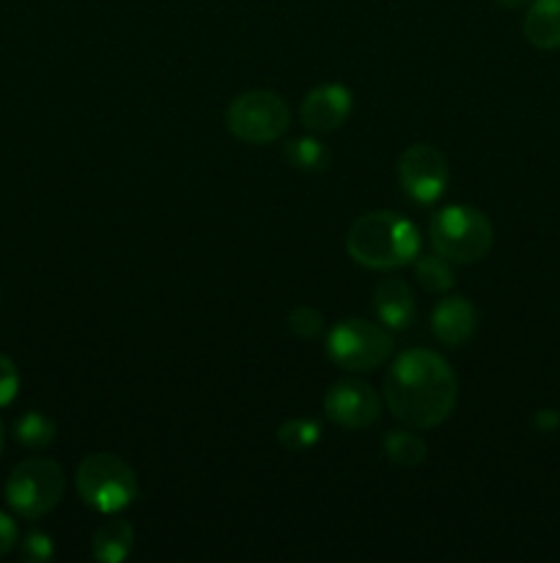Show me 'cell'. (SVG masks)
Returning a JSON list of instances; mask_svg holds the SVG:
<instances>
[{
	"instance_id": "obj_20",
	"label": "cell",
	"mask_w": 560,
	"mask_h": 563,
	"mask_svg": "<svg viewBox=\"0 0 560 563\" xmlns=\"http://www.w3.org/2000/svg\"><path fill=\"white\" fill-rule=\"evenodd\" d=\"M289 330L302 341H316L324 333V317L311 306H300L289 313Z\"/></svg>"
},
{
	"instance_id": "obj_14",
	"label": "cell",
	"mask_w": 560,
	"mask_h": 563,
	"mask_svg": "<svg viewBox=\"0 0 560 563\" xmlns=\"http://www.w3.org/2000/svg\"><path fill=\"white\" fill-rule=\"evenodd\" d=\"M135 548V528L126 520H108L93 533L91 553L99 563H121Z\"/></svg>"
},
{
	"instance_id": "obj_4",
	"label": "cell",
	"mask_w": 560,
	"mask_h": 563,
	"mask_svg": "<svg viewBox=\"0 0 560 563\" xmlns=\"http://www.w3.org/2000/svg\"><path fill=\"white\" fill-rule=\"evenodd\" d=\"M82 504L99 515H119L137 498V478L132 467L115 454H91L80 462L75 476Z\"/></svg>"
},
{
	"instance_id": "obj_18",
	"label": "cell",
	"mask_w": 560,
	"mask_h": 563,
	"mask_svg": "<svg viewBox=\"0 0 560 563\" xmlns=\"http://www.w3.org/2000/svg\"><path fill=\"white\" fill-rule=\"evenodd\" d=\"M14 438L16 443L25 445V449L44 451L53 445L55 423L49 421L44 412H25V416H20V421L14 423Z\"/></svg>"
},
{
	"instance_id": "obj_3",
	"label": "cell",
	"mask_w": 560,
	"mask_h": 563,
	"mask_svg": "<svg viewBox=\"0 0 560 563\" xmlns=\"http://www.w3.org/2000/svg\"><path fill=\"white\" fill-rule=\"evenodd\" d=\"M432 247L453 264H475L489 256L494 245V229L486 214L467 203L439 209L428 225Z\"/></svg>"
},
{
	"instance_id": "obj_13",
	"label": "cell",
	"mask_w": 560,
	"mask_h": 563,
	"mask_svg": "<svg viewBox=\"0 0 560 563\" xmlns=\"http://www.w3.org/2000/svg\"><path fill=\"white\" fill-rule=\"evenodd\" d=\"M525 38L538 49L560 47V0H530L525 14Z\"/></svg>"
},
{
	"instance_id": "obj_6",
	"label": "cell",
	"mask_w": 560,
	"mask_h": 563,
	"mask_svg": "<svg viewBox=\"0 0 560 563\" xmlns=\"http://www.w3.org/2000/svg\"><path fill=\"white\" fill-rule=\"evenodd\" d=\"M393 352V339L384 324L351 317L340 319L327 333V355L344 372H373Z\"/></svg>"
},
{
	"instance_id": "obj_9",
	"label": "cell",
	"mask_w": 560,
	"mask_h": 563,
	"mask_svg": "<svg viewBox=\"0 0 560 563\" xmlns=\"http://www.w3.org/2000/svg\"><path fill=\"white\" fill-rule=\"evenodd\" d=\"M324 416L340 429L360 432L373 427L382 416V401L371 385L360 379H340L324 394Z\"/></svg>"
},
{
	"instance_id": "obj_5",
	"label": "cell",
	"mask_w": 560,
	"mask_h": 563,
	"mask_svg": "<svg viewBox=\"0 0 560 563\" xmlns=\"http://www.w3.org/2000/svg\"><path fill=\"white\" fill-rule=\"evenodd\" d=\"M66 493L64 467L47 456H31L11 471L5 482V504L22 520H38L60 504Z\"/></svg>"
},
{
	"instance_id": "obj_7",
	"label": "cell",
	"mask_w": 560,
	"mask_h": 563,
	"mask_svg": "<svg viewBox=\"0 0 560 563\" xmlns=\"http://www.w3.org/2000/svg\"><path fill=\"white\" fill-rule=\"evenodd\" d=\"M225 126L236 141L250 143V146H267L289 132V104L272 91L239 93L225 110Z\"/></svg>"
},
{
	"instance_id": "obj_1",
	"label": "cell",
	"mask_w": 560,
	"mask_h": 563,
	"mask_svg": "<svg viewBox=\"0 0 560 563\" xmlns=\"http://www.w3.org/2000/svg\"><path fill=\"white\" fill-rule=\"evenodd\" d=\"M459 399V383L443 355L432 350H406L384 374V401L410 429L445 423Z\"/></svg>"
},
{
	"instance_id": "obj_8",
	"label": "cell",
	"mask_w": 560,
	"mask_h": 563,
	"mask_svg": "<svg viewBox=\"0 0 560 563\" xmlns=\"http://www.w3.org/2000/svg\"><path fill=\"white\" fill-rule=\"evenodd\" d=\"M399 181L406 198L428 207L448 190V159L432 143H415V146L404 148V154L399 157Z\"/></svg>"
},
{
	"instance_id": "obj_25",
	"label": "cell",
	"mask_w": 560,
	"mask_h": 563,
	"mask_svg": "<svg viewBox=\"0 0 560 563\" xmlns=\"http://www.w3.org/2000/svg\"><path fill=\"white\" fill-rule=\"evenodd\" d=\"M497 5H503V9H522V5H527L530 0H494Z\"/></svg>"
},
{
	"instance_id": "obj_16",
	"label": "cell",
	"mask_w": 560,
	"mask_h": 563,
	"mask_svg": "<svg viewBox=\"0 0 560 563\" xmlns=\"http://www.w3.org/2000/svg\"><path fill=\"white\" fill-rule=\"evenodd\" d=\"M382 449L388 460L399 467H417L426 460V440L406 429H395L382 438Z\"/></svg>"
},
{
	"instance_id": "obj_2",
	"label": "cell",
	"mask_w": 560,
	"mask_h": 563,
	"mask_svg": "<svg viewBox=\"0 0 560 563\" xmlns=\"http://www.w3.org/2000/svg\"><path fill=\"white\" fill-rule=\"evenodd\" d=\"M346 253L355 258L360 267L379 269H401L412 264L421 253V231L404 214L366 212L349 225L346 231Z\"/></svg>"
},
{
	"instance_id": "obj_11",
	"label": "cell",
	"mask_w": 560,
	"mask_h": 563,
	"mask_svg": "<svg viewBox=\"0 0 560 563\" xmlns=\"http://www.w3.org/2000/svg\"><path fill=\"white\" fill-rule=\"evenodd\" d=\"M478 311L467 297L450 295L434 306L432 333L445 346H464L475 335Z\"/></svg>"
},
{
	"instance_id": "obj_19",
	"label": "cell",
	"mask_w": 560,
	"mask_h": 563,
	"mask_svg": "<svg viewBox=\"0 0 560 563\" xmlns=\"http://www.w3.org/2000/svg\"><path fill=\"white\" fill-rule=\"evenodd\" d=\"M318 438H322V429L311 418H289L278 427V443L291 454L311 451L318 443Z\"/></svg>"
},
{
	"instance_id": "obj_10",
	"label": "cell",
	"mask_w": 560,
	"mask_h": 563,
	"mask_svg": "<svg viewBox=\"0 0 560 563\" xmlns=\"http://www.w3.org/2000/svg\"><path fill=\"white\" fill-rule=\"evenodd\" d=\"M351 91L340 82H324L316 86L305 99H302L300 108V121L307 132L313 135H327V132L340 130L346 124V119L351 115Z\"/></svg>"
},
{
	"instance_id": "obj_26",
	"label": "cell",
	"mask_w": 560,
	"mask_h": 563,
	"mask_svg": "<svg viewBox=\"0 0 560 563\" xmlns=\"http://www.w3.org/2000/svg\"><path fill=\"white\" fill-rule=\"evenodd\" d=\"M0 451H3V423H0Z\"/></svg>"
},
{
	"instance_id": "obj_17",
	"label": "cell",
	"mask_w": 560,
	"mask_h": 563,
	"mask_svg": "<svg viewBox=\"0 0 560 563\" xmlns=\"http://www.w3.org/2000/svg\"><path fill=\"white\" fill-rule=\"evenodd\" d=\"M453 262H448L445 256H439L437 251L432 256H417L415 258V280L428 291V295H448L456 286Z\"/></svg>"
},
{
	"instance_id": "obj_23",
	"label": "cell",
	"mask_w": 560,
	"mask_h": 563,
	"mask_svg": "<svg viewBox=\"0 0 560 563\" xmlns=\"http://www.w3.org/2000/svg\"><path fill=\"white\" fill-rule=\"evenodd\" d=\"M16 539H20L16 522L11 520L9 515H3V511H0V559H5V555L16 548Z\"/></svg>"
},
{
	"instance_id": "obj_15",
	"label": "cell",
	"mask_w": 560,
	"mask_h": 563,
	"mask_svg": "<svg viewBox=\"0 0 560 563\" xmlns=\"http://www.w3.org/2000/svg\"><path fill=\"white\" fill-rule=\"evenodd\" d=\"M285 159L291 163V168L302 170V174H322L329 168L333 157H329V148L324 146L318 137H294V141L285 143Z\"/></svg>"
},
{
	"instance_id": "obj_12",
	"label": "cell",
	"mask_w": 560,
	"mask_h": 563,
	"mask_svg": "<svg viewBox=\"0 0 560 563\" xmlns=\"http://www.w3.org/2000/svg\"><path fill=\"white\" fill-rule=\"evenodd\" d=\"M373 311L388 330H406L415 319V295L404 278H382L373 286Z\"/></svg>"
},
{
	"instance_id": "obj_21",
	"label": "cell",
	"mask_w": 560,
	"mask_h": 563,
	"mask_svg": "<svg viewBox=\"0 0 560 563\" xmlns=\"http://www.w3.org/2000/svg\"><path fill=\"white\" fill-rule=\"evenodd\" d=\"M53 553H55L53 539H49L47 533H42V531L27 533L25 542L20 544L22 561H27V563H47L49 559H53Z\"/></svg>"
},
{
	"instance_id": "obj_24",
	"label": "cell",
	"mask_w": 560,
	"mask_h": 563,
	"mask_svg": "<svg viewBox=\"0 0 560 563\" xmlns=\"http://www.w3.org/2000/svg\"><path fill=\"white\" fill-rule=\"evenodd\" d=\"M533 423H536L538 432H555V429L560 427V416L555 410H538L536 418H533Z\"/></svg>"
},
{
	"instance_id": "obj_22",
	"label": "cell",
	"mask_w": 560,
	"mask_h": 563,
	"mask_svg": "<svg viewBox=\"0 0 560 563\" xmlns=\"http://www.w3.org/2000/svg\"><path fill=\"white\" fill-rule=\"evenodd\" d=\"M20 394V372L9 355H0V407H9Z\"/></svg>"
}]
</instances>
